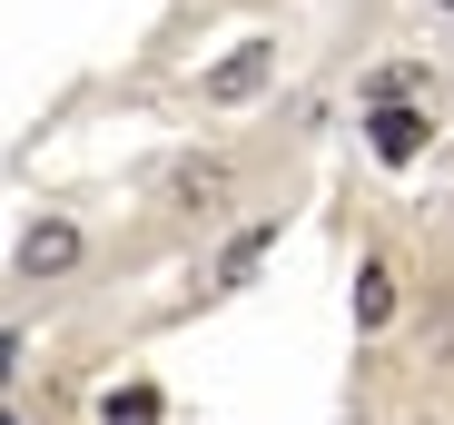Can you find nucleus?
I'll return each instance as SVG.
<instances>
[{"instance_id": "nucleus-1", "label": "nucleus", "mask_w": 454, "mask_h": 425, "mask_svg": "<svg viewBox=\"0 0 454 425\" xmlns=\"http://www.w3.org/2000/svg\"><path fill=\"white\" fill-rule=\"evenodd\" d=\"M267 80H277V40H238L217 69H198V99H207V109H247Z\"/></svg>"}, {"instance_id": "nucleus-2", "label": "nucleus", "mask_w": 454, "mask_h": 425, "mask_svg": "<svg viewBox=\"0 0 454 425\" xmlns=\"http://www.w3.org/2000/svg\"><path fill=\"white\" fill-rule=\"evenodd\" d=\"M80 218H30L20 228V248H11V267H20V287H50V277H69L80 267Z\"/></svg>"}, {"instance_id": "nucleus-3", "label": "nucleus", "mask_w": 454, "mask_h": 425, "mask_svg": "<svg viewBox=\"0 0 454 425\" xmlns=\"http://www.w3.org/2000/svg\"><path fill=\"white\" fill-rule=\"evenodd\" d=\"M425 138H434V109H415V99H386L365 119V149L386 159V169H405V159H425Z\"/></svg>"}, {"instance_id": "nucleus-4", "label": "nucleus", "mask_w": 454, "mask_h": 425, "mask_svg": "<svg viewBox=\"0 0 454 425\" xmlns=\"http://www.w3.org/2000/svg\"><path fill=\"white\" fill-rule=\"evenodd\" d=\"M267 257H277V218H247L238 238L217 248V267H207V297H227V287H247V277H257Z\"/></svg>"}, {"instance_id": "nucleus-5", "label": "nucleus", "mask_w": 454, "mask_h": 425, "mask_svg": "<svg viewBox=\"0 0 454 425\" xmlns=\"http://www.w3.org/2000/svg\"><path fill=\"white\" fill-rule=\"evenodd\" d=\"M168 198L178 208H227V198H238V159H178L168 169Z\"/></svg>"}, {"instance_id": "nucleus-6", "label": "nucleus", "mask_w": 454, "mask_h": 425, "mask_svg": "<svg viewBox=\"0 0 454 425\" xmlns=\"http://www.w3.org/2000/svg\"><path fill=\"white\" fill-rule=\"evenodd\" d=\"M386 317H395V267H386V257H356V327L375 336Z\"/></svg>"}, {"instance_id": "nucleus-7", "label": "nucleus", "mask_w": 454, "mask_h": 425, "mask_svg": "<svg viewBox=\"0 0 454 425\" xmlns=\"http://www.w3.org/2000/svg\"><path fill=\"white\" fill-rule=\"evenodd\" d=\"M434 11H454V0H434Z\"/></svg>"}, {"instance_id": "nucleus-8", "label": "nucleus", "mask_w": 454, "mask_h": 425, "mask_svg": "<svg viewBox=\"0 0 454 425\" xmlns=\"http://www.w3.org/2000/svg\"><path fill=\"white\" fill-rule=\"evenodd\" d=\"M346 425H365V415H346Z\"/></svg>"}, {"instance_id": "nucleus-9", "label": "nucleus", "mask_w": 454, "mask_h": 425, "mask_svg": "<svg viewBox=\"0 0 454 425\" xmlns=\"http://www.w3.org/2000/svg\"><path fill=\"white\" fill-rule=\"evenodd\" d=\"M444 208H454V198H444Z\"/></svg>"}]
</instances>
